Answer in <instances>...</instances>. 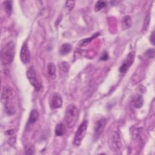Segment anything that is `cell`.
<instances>
[{
    "label": "cell",
    "instance_id": "5bb4252c",
    "mask_svg": "<svg viewBox=\"0 0 155 155\" xmlns=\"http://www.w3.org/2000/svg\"><path fill=\"white\" fill-rule=\"evenodd\" d=\"M71 50V46L70 44L65 43L61 45L60 48V53L62 55H65L70 52Z\"/></svg>",
    "mask_w": 155,
    "mask_h": 155
},
{
    "label": "cell",
    "instance_id": "8fae6325",
    "mask_svg": "<svg viewBox=\"0 0 155 155\" xmlns=\"http://www.w3.org/2000/svg\"><path fill=\"white\" fill-rule=\"evenodd\" d=\"M66 132L65 126L62 123L57 124L55 128V134L56 136H62L65 134Z\"/></svg>",
    "mask_w": 155,
    "mask_h": 155
},
{
    "label": "cell",
    "instance_id": "5b68a950",
    "mask_svg": "<svg viewBox=\"0 0 155 155\" xmlns=\"http://www.w3.org/2000/svg\"><path fill=\"white\" fill-rule=\"evenodd\" d=\"M108 145L110 148L114 152L119 151L122 146L120 134L117 131H114L111 134L109 140Z\"/></svg>",
    "mask_w": 155,
    "mask_h": 155
},
{
    "label": "cell",
    "instance_id": "30bf717a",
    "mask_svg": "<svg viewBox=\"0 0 155 155\" xmlns=\"http://www.w3.org/2000/svg\"><path fill=\"white\" fill-rule=\"evenodd\" d=\"M20 59L25 64H28L30 61V52L26 42H24L22 45L20 52Z\"/></svg>",
    "mask_w": 155,
    "mask_h": 155
},
{
    "label": "cell",
    "instance_id": "8992f818",
    "mask_svg": "<svg viewBox=\"0 0 155 155\" xmlns=\"http://www.w3.org/2000/svg\"><path fill=\"white\" fill-rule=\"evenodd\" d=\"M27 76L30 83L34 87L35 90L39 91L42 87V85L38 78V76L35 70L33 67H30L27 70Z\"/></svg>",
    "mask_w": 155,
    "mask_h": 155
},
{
    "label": "cell",
    "instance_id": "7402d4cb",
    "mask_svg": "<svg viewBox=\"0 0 155 155\" xmlns=\"http://www.w3.org/2000/svg\"><path fill=\"white\" fill-rule=\"evenodd\" d=\"M108 54H107V53H104V54L101 56V60H107V59H108Z\"/></svg>",
    "mask_w": 155,
    "mask_h": 155
},
{
    "label": "cell",
    "instance_id": "ba28073f",
    "mask_svg": "<svg viewBox=\"0 0 155 155\" xmlns=\"http://www.w3.org/2000/svg\"><path fill=\"white\" fill-rule=\"evenodd\" d=\"M135 54L134 51H131L128 53L127 57L122 65L119 68V71L122 73H125L127 71L129 67L133 64L134 60Z\"/></svg>",
    "mask_w": 155,
    "mask_h": 155
},
{
    "label": "cell",
    "instance_id": "9c48e42d",
    "mask_svg": "<svg viewBox=\"0 0 155 155\" xmlns=\"http://www.w3.org/2000/svg\"><path fill=\"white\" fill-rule=\"evenodd\" d=\"M62 105V99L61 95L57 93L53 94L50 99V106L52 110L59 108Z\"/></svg>",
    "mask_w": 155,
    "mask_h": 155
},
{
    "label": "cell",
    "instance_id": "7c38bea8",
    "mask_svg": "<svg viewBox=\"0 0 155 155\" xmlns=\"http://www.w3.org/2000/svg\"><path fill=\"white\" fill-rule=\"evenodd\" d=\"M56 66L54 63L49 62L47 65V73L51 79L56 78Z\"/></svg>",
    "mask_w": 155,
    "mask_h": 155
},
{
    "label": "cell",
    "instance_id": "ac0fdd59",
    "mask_svg": "<svg viewBox=\"0 0 155 155\" xmlns=\"http://www.w3.org/2000/svg\"><path fill=\"white\" fill-rule=\"evenodd\" d=\"M107 5V2L103 1H98L94 6V10L96 12H98L101 10L102 8H104Z\"/></svg>",
    "mask_w": 155,
    "mask_h": 155
},
{
    "label": "cell",
    "instance_id": "2e32d148",
    "mask_svg": "<svg viewBox=\"0 0 155 155\" xmlns=\"http://www.w3.org/2000/svg\"><path fill=\"white\" fill-rule=\"evenodd\" d=\"M143 102V99L142 96H139L134 101L133 104H134V106L135 108H139L142 106Z\"/></svg>",
    "mask_w": 155,
    "mask_h": 155
},
{
    "label": "cell",
    "instance_id": "9a60e30c",
    "mask_svg": "<svg viewBox=\"0 0 155 155\" xmlns=\"http://www.w3.org/2000/svg\"><path fill=\"white\" fill-rule=\"evenodd\" d=\"M131 26V19L130 16H125L122 18V28L124 30L128 29Z\"/></svg>",
    "mask_w": 155,
    "mask_h": 155
},
{
    "label": "cell",
    "instance_id": "e0dca14e",
    "mask_svg": "<svg viewBox=\"0 0 155 155\" xmlns=\"http://www.w3.org/2000/svg\"><path fill=\"white\" fill-rule=\"evenodd\" d=\"M4 7L5 12L8 14L10 15L12 11V1H6L4 2Z\"/></svg>",
    "mask_w": 155,
    "mask_h": 155
},
{
    "label": "cell",
    "instance_id": "52a82bcc",
    "mask_svg": "<svg viewBox=\"0 0 155 155\" xmlns=\"http://www.w3.org/2000/svg\"><path fill=\"white\" fill-rule=\"evenodd\" d=\"M106 122L107 120L105 118H101L96 121L94 129V138L95 139H97L101 136L105 128Z\"/></svg>",
    "mask_w": 155,
    "mask_h": 155
},
{
    "label": "cell",
    "instance_id": "4fadbf2b",
    "mask_svg": "<svg viewBox=\"0 0 155 155\" xmlns=\"http://www.w3.org/2000/svg\"><path fill=\"white\" fill-rule=\"evenodd\" d=\"M39 117V113L36 109H33L31 111L28 118V123L30 124H34Z\"/></svg>",
    "mask_w": 155,
    "mask_h": 155
},
{
    "label": "cell",
    "instance_id": "d6986e66",
    "mask_svg": "<svg viewBox=\"0 0 155 155\" xmlns=\"http://www.w3.org/2000/svg\"><path fill=\"white\" fill-rule=\"evenodd\" d=\"M150 15L148 14L145 18V22L143 24V30H147V28H148L149 24H150Z\"/></svg>",
    "mask_w": 155,
    "mask_h": 155
},
{
    "label": "cell",
    "instance_id": "44dd1931",
    "mask_svg": "<svg viewBox=\"0 0 155 155\" xmlns=\"http://www.w3.org/2000/svg\"><path fill=\"white\" fill-rule=\"evenodd\" d=\"M68 67H69V65H68V64L67 62H61V68H62L64 70L66 69V71H67L68 70Z\"/></svg>",
    "mask_w": 155,
    "mask_h": 155
},
{
    "label": "cell",
    "instance_id": "3957f363",
    "mask_svg": "<svg viewBox=\"0 0 155 155\" xmlns=\"http://www.w3.org/2000/svg\"><path fill=\"white\" fill-rule=\"evenodd\" d=\"M15 44L13 41L8 42L2 48L1 58V62L4 65L11 64L13 60L15 52Z\"/></svg>",
    "mask_w": 155,
    "mask_h": 155
},
{
    "label": "cell",
    "instance_id": "ffe728a7",
    "mask_svg": "<svg viewBox=\"0 0 155 155\" xmlns=\"http://www.w3.org/2000/svg\"><path fill=\"white\" fill-rule=\"evenodd\" d=\"M75 1H66L65 2V7L69 11L71 10L74 6Z\"/></svg>",
    "mask_w": 155,
    "mask_h": 155
},
{
    "label": "cell",
    "instance_id": "7a4b0ae2",
    "mask_svg": "<svg viewBox=\"0 0 155 155\" xmlns=\"http://www.w3.org/2000/svg\"><path fill=\"white\" fill-rule=\"evenodd\" d=\"M79 116V110L77 106L74 104L68 105L65 111L64 120L66 126L70 128L76 124Z\"/></svg>",
    "mask_w": 155,
    "mask_h": 155
},
{
    "label": "cell",
    "instance_id": "277c9868",
    "mask_svg": "<svg viewBox=\"0 0 155 155\" xmlns=\"http://www.w3.org/2000/svg\"><path fill=\"white\" fill-rule=\"evenodd\" d=\"M88 120H84L79 126L73 139V143L76 147H79L83 140L88 127Z\"/></svg>",
    "mask_w": 155,
    "mask_h": 155
},
{
    "label": "cell",
    "instance_id": "603a6c76",
    "mask_svg": "<svg viewBox=\"0 0 155 155\" xmlns=\"http://www.w3.org/2000/svg\"><path fill=\"white\" fill-rule=\"evenodd\" d=\"M150 41L151 42V43L154 45V31L152 32L151 35L150 36Z\"/></svg>",
    "mask_w": 155,
    "mask_h": 155
},
{
    "label": "cell",
    "instance_id": "6da1fadb",
    "mask_svg": "<svg viewBox=\"0 0 155 155\" xmlns=\"http://www.w3.org/2000/svg\"><path fill=\"white\" fill-rule=\"evenodd\" d=\"M1 101L4 105L5 112L10 115L15 113V108L13 105V91L11 88L5 87L3 88L1 94Z\"/></svg>",
    "mask_w": 155,
    "mask_h": 155
}]
</instances>
